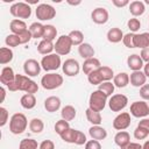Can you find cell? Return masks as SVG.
<instances>
[{
    "instance_id": "obj_1",
    "label": "cell",
    "mask_w": 149,
    "mask_h": 149,
    "mask_svg": "<svg viewBox=\"0 0 149 149\" xmlns=\"http://www.w3.org/2000/svg\"><path fill=\"white\" fill-rule=\"evenodd\" d=\"M8 90L12 91V92L23 91L26 93L34 94L38 91V85L34 80H31L28 76H23V74L17 73L15 76V80L8 86Z\"/></svg>"
},
{
    "instance_id": "obj_2",
    "label": "cell",
    "mask_w": 149,
    "mask_h": 149,
    "mask_svg": "<svg viewBox=\"0 0 149 149\" xmlns=\"http://www.w3.org/2000/svg\"><path fill=\"white\" fill-rule=\"evenodd\" d=\"M28 126V121L24 114L22 113H14L9 120V130L10 133L19 135L22 134Z\"/></svg>"
},
{
    "instance_id": "obj_3",
    "label": "cell",
    "mask_w": 149,
    "mask_h": 149,
    "mask_svg": "<svg viewBox=\"0 0 149 149\" xmlns=\"http://www.w3.org/2000/svg\"><path fill=\"white\" fill-rule=\"evenodd\" d=\"M107 95L105 93H102L99 90H95L91 93L90 99H88V108L97 111V112H101L106 104H107Z\"/></svg>"
},
{
    "instance_id": "obj_4",
    "label": "cell",
    "mask_w": 149,
    "mask_h": 149,
    "mask_svg": "<svg viewBox=\"0 0 149 149\" xmlns=\"http://www.w3.org/2000/svg\"><path fill=\"white\" fill-rule=\"evenodd\" d=\"M63 84V77L59 73L56 72H49L45 73L42 78H41V85L44 90H55L58 88L61 85Z\"/></svg>"
},
{
    "instance_id": "obj_5",
    "label": "cell",
    "mask_w": 149,
    "mask_h": 149,
    "mask_svg": "<svg viewBox=\"0 0 149 149\" xmlns=\"http://www.w3.org/2000/svg\"><path fill=\"white\" fill-rule=\"evenodd\" d=\"M61 65H62L61 56L57 55L56 52L55 54H50V55H45L41 59V66L47 72H49V71H56L57 69H59Z\"/></svg>"
},
{
    "instance_id": "obj_6",
    "label": "cell",
    "mask_w": 149,
    "mask_h": 149,
    "mask_svg": "<svg viewBox=\"0 0 149 149\" xmlns=\"http://www.w3.org/2000/svg\"><path fill=\"white\" fill-rule=\"evenodd\" d=\"M10 14L14 17L20 19H29L31 15V8L27 2H15L9 8Z\"/></svg>"
},
{
    "instance_id": "obj_7",
    "label": "cell",
    "mask_w": 149,
    "mask_h": 149,
    "mask_svg": "<svg viewBox=\"0 0 149 149\" xmlns=\"http://www.w3.org/2000/svg\"><path fill=\"white\" fill-rule=\"evenodd\" d=\"M71 47H72V43H71V40H70L69 35H61V36L56 40V43H55V51H56V54L59 55V56H65V55L70 54Z\"/></svg>"
},
{
    "instance_id": "obj_8",
    "label": "cell",
    "mask_w": 149,
    "mask_h": 149,
    "mask_svg": "<svg viewBox=\"0 0 149 149\" xmlns=\"http://www.w3.org/2000/svg\"><path fill=\"white\" fill-rule=\"evenodd\" d=\"M56 16V9L49 3H41L36 8V17L40 21L52 20Z\"/></svg>"
},
{
    "instance_id": "obj_9",
    "label": "cell",
    "mask_w": 149,
    "mask_h": 149,
    "mask_svg": "<svg viewBox=\"0 0 149 149\" xmlns=\"http://www.w3.org/2000/svg\"><path fill=\"white\" fill-rule=\"evenodd\" d=\"M128 104V98L125 94H113L108 100V106L113 112H120L122 111Z\"/></svg>"
},
{
    "instance_id": "obj_10",
    "label": "cell",
    "mask_w": 149,
    "mask_h": 149,
    "mask_svg": "<svg viewBox=\"0 0 149 149\" xmlns=\"http://www.w3.org/2000/svg\"><path fill=\"white\" fill-rule=\"evenodd\" d=\"M62 70L68 77H74L80 71V64L74 58H68L62 65Z\"/></svg>"
},
{
    "instance_id": "obj_11",
    "label": "cell",
    "mask_w": 149,
    "mask_h": 149,
    "mask_svg": "<svg viewBox=\"0 0 149 149\" xmlns=\"http://www.w3.org/2000/svg\"><path fill=\"white\" fill-rule=\"evenodd\" d=\"M149 113V106L146 101H134L130 105V114L135 118H146Z\"/></svg>"
},
{
    "instance_id": "obj_12",
    "label": "cell",
    "mask_w": 149,
    "mask_h": 149,
    "mask_svg": "<svg viewBox=\"0 0 149 149\" xmlns=\"http://www.w3.org/2000/svg\"><path fill=\"white\" fill-rule=\"evenodd\" d=\"M130 126V114L127 112H122L115 116L113 120V128L116 130H125Z\"/></svg>"
},
{
    "instance_id": "obj_13",
    "label": "cell",
    "mask_w": 149,
    "mask_h": 149,
    "mask_svg": "<svg viewBox=\"0 0 149 149\" xmlns=\"http://www.w3.org/2000/svg\"><path fill=\"white\" fill-rule=\"evenodd\" d=\"M41 69H42L41 63H38L34 58H29L23 63V71L28 77H35L40 74Z\"/></svg>"
},
{
    "instance_id": "obj_14",
    "label": "cell",
    "mask_w": 149,
    "mask_h": 149,
    "mask_svg": "<svg viewBox=\"0 0 149 149\" xmlns=\"http://www.w3.org/2000/svg\"><path fill=\"white\" fill-rule=\"evenodd\" d=\"M108 17H109V14L107 9L104 7H98L93 9V12L91 13V19L97 24H105L108 21Z\"/></svg>"
},
{
    "instance_id": "obj_15",
    "label": "cell",
    "mask_w": 149,
    "mask_h": 149,
    "mask_svg": "<svg viewBox=\"0 0 149 149\" xmlns=\"http://www.w3.org/2000/svg\"><path fill=\"white\" fill-rule=\"evenodd\" d=\"M15 73H14V71H13V69L10 68V66H5V68H2V70H1V74H0V81H1V84L2 85H5V86H9L14 80H15Z\"/></svg>"
},
{
    "instance_id": "obj_16",
    "label": "cell",
    "mask_w": 149,
    "mask_h": 149,
    "mask_svg": "<svg viewBox=\"0 0 149 149\" xmlns=\"http://www.w3.org/2000/svg\"><path fill=\"white\" fill-rule=\"evenodd\" d=\"M127 65H128V68L132 71H141V69L144 66L141 56L137 55V54H133V55L128 56V58H127Z\"/></svg>"
},
{
    "instance_id": "obj_17",
    "label": "cell",
    "mask_w": 149,
    "mask_h": 149,
    "mask_svg": "<svg viewBox=\"0 0 149 149\" xmlns=\"http://www.w3.org/2000/svg\"><path fill=\"white\" fill-rule=\"evenodd\" d=\"M100 66H101L100 61H99L98 58L93 57V58L85 59V61H84V63H83L81 69H83V72H84L85 74H87V76H88L91 72H93V71L98 70Z\"/></svg>"
},
{
    "instance_id": "obj_18",
    "label": "cell",
    "mask_w": 149,
    "mask_h": 149,
    "mask_svg": "<svg viewBox=\"0 0 149 149\" xmlns=\"http://www.w3.org/2000/svg\"><path fill=\"white\" fill-rule=\"evenodd\" d=\"M44 108H45L47 112H49V113L57 112V111L61 108V99H59L58 97H55V95L48 97V98L44 100Z\"/></svg>"
},
{
    "instance_id": "obj_19",
    "label": "cell",
    "mask_w": 149,
    "mask_h": 149,
    "mask_svg": "<svg viewBox=\"0 0 149 149\" xmlns=\"http://www.w3.org/2000/svg\"><path fill=\"white\" fill-rule=\"evenodd\" d=\"M147 77L142 71H133L129 76V81L135 87H142L146 84Z\"/></svg>"
},
{
    "instance_id": "obj_20",
    "label": "cell",
    "mask_w": 149,
    "mask_h": 149,
    "mask_svg": "<svg viewBox=\"0 0 149 149\" xmlns=\"http://www.w3.org/2000/svg\"><path fill=\"white\" fill-rule=\"evenodd\" d=\"M134 48H149V33L134 34Z\"/></svg>"
},
{
    "instance_id": "obj_21",
    "label": "cell",
    "mask_w": 149,
    "mask_h": 149,
    "mask_svg": "<svg viewBox=\"0 0 149 149\" xmlns=\"http://www.w3.org/2000/svg\"><path fill=\"white\" fill-rule=\"evenodd\" d=\"M114 142L115 144L121 149V148H125L128 143H130V135L128 132L126 130H120L115 134L114 136Z\"/></svg>"
},
{
    "instance_id": "obj_22",
    "label": "cell",
    "mask_w": 149,
    "mask_h": 149,
    "mask_svg": "<svg viewBox=\"0 0 149 149\" xmlns=\"http://www.w3.org/2000/svg\"><path fill=\"white\" fill-rule=\"evenodd\" d=\"M9 29H10L12 34H15V35H20V34L24 33L26 30H28L26 22L22 21V20H19V19H14V20L10 21Z\"/></svg>"
},
{
    "instance_id": "obj_23",
    "label": "cell",
    "mask_w": 149,
    "mask_h": 149,
    "mask_svg": "<svg viewBox=\"0 0 149 149\" xmlns=\"http://www.w3.org/2000/svg\"><path fill=\"white\" fill-rule=\"evenodd\" d=\"M88 134L93 140H97V141L105 140L107 137V130L101 126H92L88 129Z\"/></svg>"
},
{
    "instance_id": "obj_24",
    "label": "cell",
    "mask_w": 149,
    "mask_h": 149,
    "mask_svg": "<svg viewBox=\"0 0 149 149\" xmlns=\"http://www.w3.org/2000/svg\"><path fill=\"white\" fill-rule=\"evenodd\" d=\"M78 52L79 56L84 59H88V58H93L94 57V48L90 44V43H83L78 47Z\"/></svg>"
},
{
    "instance_id": "obj_25",
    "label": "cell",
    "mask_w": 149,
    "mask_h": 149,
    "mask_svg": "<svg viewBox=\"0 0 149 149\" xmlns=\"http://www.w3.org/2000/svg\"><path fill=\"white\" fill-rule=\"evenodd\" d=\"M144 10H146V6H144V2H142V1L135 0L129 3V12L134 17L142 15L144 13Z\"/></svg>"
},
{
    "instance_id": "obj_26",
    "label": "cell",
    "mask_w": 149,
    "mask_h": 149,
    "mask_svg": "<svg viewBox=\"0 0 149 149\" xmlns=\"http://www.w3.org/2000/svg\"><path fill=\"white\" fill-rule=\"evenodd\" d=\"M123 38V33L120 28L118 27H114V28H111L108 31H107V40L108 42L111 43H119L121 42Z\"/></svg>"
},
{
    "instance_id": "obj_27",
    "label": "cell",
    "mask_w": 149,
    "mask_h": 149,
    "mask_svg": "<svg viewBox=\"0 0 149 149\" xmlns=\"http://www.w3.org/2000/svg\"><path fill=\"white\" fill-rule=\"evenodd\" d=\"M85 115H86V119H87V121L90 123H92L93 126H100V123L102 121L100 112H97V111H93L91 108H87L85 111Z\"/></svg>"
},
{
    "instance_id": "obj_28",
    "label": "cell",
    "mask_w": 149,
    "mask_h": 149,
    "mask_svg": "<svg viewBox=\"0 0 149 149\" xmlns=\"http://www.w3.org/2000/svg\"><path fill=\"white\" fill-rule=\"evenodd\" d=\"M55 50V44L51 41H47V40H42L38 45H37V51L41 55H50L52 51Z\"/></svg>"
},
{
    "instance_id": "obj_29",
    "label": "cell",
    "mask_w": 149,
    "mask_h": 149,
    "mask_svg": "<svg viewBox=\"0 0 149 149\" xmlns=\"http://www.w3.org/2000/svg\"><path fill=\"white\" fill-rule=\"evenodd\" d=\"M20 104L23 108L26 109H31L36 106V98L34 94H30V93H26L21 97L20 99Z\"/></svg>"
},
{
    "instance_id": "obj_30",
    "label": "cell",
    "mask_w": 149,
    "mask_h": 149,
    "mask_svg": "<svg viewBox=\"0 0 149 149\" xmlns=\"http://www.w3.org/2000/svg\"><path fill=\"white\" fill-rule=\"evenodd\" d=\"M129 83V74L126 73V72H120L118 74L114 76L113 78V84L114 86L119 87V88H122V87H126Z\"/></svg>"
},
{
    "instance_id": "obj_31",
    "label": "cell",
    "mask_w": 149,
    "mask_h": 149,
    "mask_svg": "<svg viewBox=\"0 0 149 149\" xmlns=\"http://www.w3.org/2000/svg\"><path fill=\"white\" fill-rule=\"evenodd\" d=\"M29 31L33 36V38H41L44 34V26L41 22H33L29 26Z\"/></svg>"
},
{
    "instance_id": "obj_32",
    "label": "cell",
    "mask_w": 149,
    "mask_h": 149,
    "mask_svg": "<svg viewBox=\"0 0 149 149\" xmlns=\"http://www.w3.org/2000/svg\"><path fill=\"white\" fill-rule=\"evenodd\" d=\"M76 115H77V111H76V108H74L73 106L66 105V106H64V107L62 108L61 116H62L63 120H65V121H71V120H73V119L76 118Z\"/></svg>"
},
{
    "instance_id": "obj_33",
    "label": "cell",
    "mask_w": 149,
    "mask_h": 149,
    "mask_svg": "<svg viewBox=\"0 0 149 149\" xmlns=\"http://www.w3.org/2000/svg\"><path fill=\"white\" fill-rule=\"evenodd\" d=\"M13 57H14V54L10 48L2 47L0 49V64H2V65L8 64L9 62L13 61Z\"/></svg>"
},
{
    "instance_id": "obj_34",
    "label": "cell",
    "mask_w": 149,
    "mask_h": 149,
    "mask_svg": "<svg viewBox=\"0 0 149 149\" xmlns=\"http://www.w3.org/2000/svg\"><path fill=\"white\" fill-rule=\"evenodd\" d=\"M29 129L35 134H40L44 129V123H43V121L41 119L34 118V119H31L29 121Z\"/></svg>"
},
{
    "instance_id": "obj_35",
    "label": "cell",
    "mask_w": 149,
    "mask_h": 149,
    "mask_svg": "<svg viewBox=\"0 0 149 149\" xmlns=\"http://www.w3.org/2000/svg\"><path fill=\"white\" fill-rule=\"evenodd\" d=\"M57 36V29L55 28V26L52 24H45L44 26V34H43V40L47 41H54Z\"/></svg>"
},
{
    "instance_id": "obj_36",
    "label": "cell",
    "mask_w": 149,
    "mask_h": 149,
    "mask_svg": "<svg viewBox=\"0 0 149 149\" xmlns=\"http://www.w3.org/2000/svg\"><path fill=\"white\" fill-rule=\"evenodd\" d=\"M69 37L71 40L72 45H80L84 43V34L80 30H72L69 33Z\"/></svg>"
},
{
    "instance_id": "obj_37",
    "label": "cell",
    "mask_w": 149,
    "mask_h": 149,
    "mask_svg": "<svg viewBox=\"0 0 149 149\" xmlns=\"http://www.w3.org/2000/svg\"><path fill=\"white\" fill-rule=\"evenodd\" d=\"M99 72L101 74V78H102V83L104 81H109L112 78H114V72H113V69L109 68V66H100L99 68Z\"/></svg>"
},
{
    "instance_id": "obj_38",
    "label": "cell",
    "mask_w": 149,
    "mask_h": 149,
    "mask_svg": "<svg viewBox=\"0 0 149 149\" xmlns=\"http://www.w3.org/2000/svg\"><path fill=\"white\" fill-rule=\"evenodd\" d=\"M76 134H77V129L69 128V129H66V130L61 135V139H62L64 142H66V143H74Z\"/></svg>"
},
{
    "instance_id": "obj_39",
    "label": "cell",
    "mask_w": 149,
    "mask_h": 149,
    "mask_svg": "<svg viewBox=\"0 0 149 149\" xmlns=\"http://www.w3.org/2000/svg\"><path fill=\"white\" fill-rule=\"evenodd\" d=\"M37 141L34 139H23L19 144V149H38Z\"/></svg>"
},
{
    "instance_id": "obj_40",
    "label": "cell",
    "mask_w": 149,
    "mask_h": 149,
    "mask_svg": "<svg viewBox=\"0 0 149 149\" xmlns=\"http://www.w3.org/2000/svg\"><path fill=\"white\" fill-rule=\"evenodd\" d=\"M114 88H115V86H114V84L112 81H104L98 87V90L101 91L102 93H105L107 97H112L113 95L112 93L114 92Z\"/></svg>"
},
{
    "instance_id": "obj_41",
    "label": "cell",
    "mask_w": 149,
    "mask_h": 149,
    "mask_svg": "<svg viewBox=\"0 0 149 149\" xmlns=\"http://www.w3.org/2000/svg\"><path fill=\"white\" fill-rule=\"evenodd\" d=\"M70 128V125H69V121H65V120H63V119H61V120H58L56 123H55V127H54V129H55V132L61 136L66 129H69Z\"/></svg>"
},
{
    "instance_id": "obj_42",
    "label": "cell",
    "mask_w": 149,
    "mask_h": 149,
    "mask_svg": "<svg viewBox=\"0 0 149 149\" xmlns=\"http://www.w3.org/2000/svg\"><path fill=\"white\" fill-rule=\"evenodd\" d=\"M87 80L90 81V84L92 85H100L102 83V78H101V74L99 72V69L91 72L88 76H87Z\"/></svg>"
},
{
    "instance_id": "obj_43",
    "label": "cell",
    "mask_w": 149,
    "mask_h": 149,
    "mask_svg": "<svg viewBox=\"0 0 149 149\" xmlns=\"http://www.w3.org/2000/svg\"><path fill=\"white\" fill-rule=\"evenodd\" d=\"M5 43H6V45H7V47H9V48H10V47H12V48H14V47H17L19 44H21L19 36H17V35H15V34H9V35L6 37Z\"/></svg>"
},
{
    "instance_id": "obj_44",
    "label": "cell",
    "mask_w": 149,
    "mask_h": 149,
    "mask_svg": "<svg viewBox=\"0 0 149 149\" xmlns=\"http://www.w3.org/2000/svg\"><path fill=\"white\" fill-rule=\"evenodd\" d=\"M127 26H128V28H129L130 33L135 34L137 30H140V28H141V22H140V20H139V19H136V17H132V19H129V20H128Z\"/></svg>"
},
{
    "instance_id": "obj_45",
    "label": "cell",
    "mask_w": 149,
    "mask_h": 149,
    "mask_svg": "<svg viewBox=\"0 0 149 149\" xmlns=\"http://www.w3.org/2000/svg\"><path fill=\"white\" fill-rule=\"evenodd\" d=\"M149 135V132H147L146 129H143V128H141V127H136L135 128V130H134V137L136 139V140H143V139H146L147 136Z\"/></svg>"
},
{
    "instance_id": "obj_46",
    "label": "cell",
    "mask_w": 149,
    "mask_h": 149,
    "mask_svg": "<svg viewBox=\"0 0 149 149\" xmlns=\"http://www.w3.org/2000/svg\"><path fill=\"white\" fill-rule=\"evenodd\" d=\"M122 42L123 44L127 47V48H134V34L133 33H128L126 35H123V38H122Z\"/></svg>"
},
{
    "instance_id": "obj_47",
    "label": "cell",
    "mask_w": 149,
    "mask_h": 149,
    "mask_svg": "<svg viewBox=\"0 0 149 149\" xmlns=\"http://www.w3.org/2000/svg\"><path fill=\"white\" fill-rule=\"evenodd\" d=\"M86 142H87V140H86V135H85L83 132L77 130L76 140H74V144H77V146H83V144H85Z\"/></svg>"
},
{
    "instance_id": "obj_48",
    "label": "cell",
    "mask_w": 149,
    "mask_h": 149,
    "mask_svg": "<svg viewBox=\"0 0 149 149\" xmlns=\"http://www.w3.org/2000/svg\"><path fill=\"white\" fill-rule=\"evenodd\" d=\"M17 36H19V38H20L21 44H26V43H28V42L33 38V36H31V34H30L29 29H28V30H26L24 33H22V34L17 35Z\"/></svg>"
},
{
    "instance_id": "obj_49",
    "label": "cell",
    "mask_w": 149,
    "mask_h": 149,
    "mask_svg": "<svg viewBox=\"0 0 149 149\" xmlns=\"http://www.w3.org/2000/svg\"><path fill=\"white\" fill-rule=\"evenodd\" d=\"M0 115H1V119H0V127H3L7 121H8V112L5 107H0Z\"/></svg>"
},
{
    "instance_id": "obj_50",
    "label": "cell",
    "mask_w": 149,
    "mask_h": 149,
    "mask_svg": "<svg viewBox=\"0 0 149 149\" xmlns=\"http://www.w3.org/2000/svg\"><path fill=\"white\" fill-rule=\"evenodd\" d=\"M85 149H101V144L97 140H90L85 143Z\"/></svg>"
},
{
    "instance_id": "obj_51",
    "label": "cell",
    "mask_w": 149,
    "mask_h": 149,
    "mask_svg": "<svg viewBox=\"0 0 149 149\" xmlns=\"http://www.w3.org/2000/svg\"><path fill=\"white\" fill-rule=\"evenodd\" d=\"M140 95L144 100H149V84H144L142 87H140Z\"/></svg>"
},
{
    "instance_id": "obj_52",
    "label": "cell",
    "mask_w": 149,
    "mask_h": 149,
    "mask_svg": "<svg viewBox=\"0 0 149 149\" xmlns=\"http://www.w3.org/2000/svg\"><path fill=\"white\" fill-rule=\"evenodd\" d=\"M40 149H55V143L51 140H44L43 142H41Z\"/></svg>"
},
{
    "instance_id": "obj_53",
    "label": "cell",
    "mask_w": 149,
    "mask_h": 149,
    "mask_svg": "<svg viewBox=\"0 0 149 149\" xmlns=\"http://www.w3.org/2000/svg\"><path fill=\"white\" fill-rule=\"evenodd\" d=\"M140 56H141V58H142V61H143V62L149 63V48L142 49V50H141Z\"/></svg>"
},
{
    "instance_id": "obj_54",
    "label": "cell",
    "mask_w": 149,
    "mask_h": 149,
    "mask_svg": "<svg viewBox=\"0 0 149 149\" xmlns=\"http://www.w3.org/2000/svg\"><path fill=\"white\" fill-rule=\"evenodd\" d=\"M112 2H113V5H114L115 7H119V8L125 7V6H127V5L130 3L128 0H113Z\"/></svg>"
},
{
    "instance_id": "obj_55",
    "label": "cell",
    "mask_w": 149,
    "mask_h": 149,
    "mask_svg": "<svg viewBox=\"0 0 149 149\" xmlns=\"http://www.w3.org/2000/svg\"><path fill=\"white\" fill-rule=\"evenodd\" d=\"M139 127H141V128H143V129H146L147 132H149V119H147V118H143L140 122H139V125H137Z\"/></svg>"
},
{
    "instance_id": "obj_56",
    "label": "cell",
    "mask_w": 149,
    "mask_h": 149,
    "mask_svg": "<svg viewBox=\"0 0 149 149\" xmlns=\"http://www.w3.org/2000/svg\"><path fill=\"white\" fill-rule=\"evenodd\" d=\"M121 149H142V146L140 143H136V142H130L125 148H121Z\"/></svg>"
},
{
    "instance_id": "obj_57",
    "label": "cell",
    "mask_w": 149,
    "mask_h": 149,
    "mask_svg": "<svg viewBox=\"0 0 149 149\" xmlns=\"http://www.w3.org/2000/svg\"><path fill=\"white\" fill-rule=\"evenodd\" d=\"M143 73L146 74L147 78H149V63L144 64V66H143Z\"/></svg>"
},
{
    "instance_id": "obj_58",
    "label": "cell",
    "mask_w": 149,
    "mask_h": 149,
    "mask_svg": "<svg viewBox=\"0 0 149 149\" xmlns=\"http://www.w3.org/2000/svg\"><path fill=\"white\" fill-rule=\"evenodd\" d=\"M0 92H1V101H3L5 100V97H6V91H5V87L3 86L0 87Z\"/></svg>"
},
{
    "instance_id": "obj_59",
    "label": "cell",
    "mask_w": 149,
    "mask_h": 149,
    "mask_svg": "<svg viewBox=\"0 0 149 149\" xmlns=\"http://www.w3.org/2000/svg\"><path fill=\"white\" fill-rule=\"evenodd\" d=\"M142 149H149V140L146 141V142L142 144Z\"/></svg>"
},
{
    "instance_id": "obj_60",
    "label": "cell",
    "mask_w": 149,
    "mask_h": 149,
    "mask_svg": "<svg viewBox=\"0 0 149 149\" xmlns=\"http://www.w3.org/2000/svg\"><path fill=\"white\" fill-rule=\"evenodd\" d=\"M68 3H70V5H72V6H77V5H80L81 3V1H68Z\"/></svg>"
},
{
    "instance_id": "obj_61",
    "label": "cell",
    "mask_w": 149,
    "mask_h": 149,
    "mask_svg": "<svg viewBox=\"0 0 149 149\" xmlns=\"http://www.w3.org/2000/svg\"><path fill=\"white\" fill-rule=\"evenodd\" d=\"M144 2H146V3H147V5H149V0H146V1H144Z\"/></svg>"
},
{
    "instance_id": "obj_62",
    "label": "cell",
    "mask_w": 149,
    "mask_h": 149,
    "mask_svg": "<svg viewBox=\"0 0 149 149\" xmlns=\"http://www.w3.org/2000/svg\"><path fill=\"white\" fill-rule=\"evenodd\" d=\"M148 115H149V113H148Z\"/></svg>"
},
{
    "instance_id": "obj_63",
    "label": "cell",
    "mask_w": 149,
    "mask_h": 149,
    "mask_svg": "<svg viewBox=\"0 0 149 149\" xmlns=\"http://www.w3.org/2000/svg\"><path fill=\"white\" fill-rule=\"evenodd\" d=\"M38 149H40V148H38Z\"/></svg>"
}]
</instances>
